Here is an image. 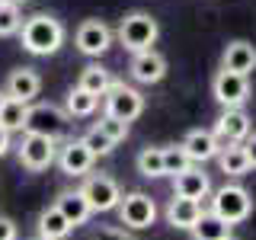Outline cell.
<instances>
[{
    "mask_svg": "<svg viewBox=\"0 0 256 240\" xmlns=\"http://www.w3.org/2000/svg\"><path fill=\"white\" fill-rule=\"evenodd\" d=\"M26 112H29L26 102L6 100L4 109H0V128H4L6 134H10V132H22V125H26Z\"/></svg>",
    "mask_w": 256,
    "mask_h": 240,
    "instance_id": "obj_25",
    "label": "cell"
},
{
    "mask_svg": "<svg viewBox=\"0 0 256 240\" xmlns=\"http://www.w3.org/2000/svg\"><path fill=\"white\" fill-rule=\"evenodd\" d=\"M4 102H6V93H4V90H0V109H4Z\"/></svg>",
    "mask_w": 256,
    "mask_h": 240,
    "instance_id": "obj_35",
    "label": "cell"
},
{
    "mask_svg": "<svg viewBox=\"0 0 256 240\" xmlns=\"http://www.w3.org/2000/svg\"><path fill=\"white\" fill-rule=\"evenodd\" d=\"M36 240H42V237H36Z\"/></svg>",
    "mask_w": 256,
    "mask_h": 240,
    "instance_id": "obj_38",
    "label": "cell"
},
{
    "mask_svg": "<svg viewBox=\"0 0 256 240\" xmlns=\"http://www.w3.org/2000/svg\"><path fill=\"white\" fill-rule=\"evenodd\" d=\"M180 148L186 150V157L192 160V164H205V160L218 157L221 144H218V138H214L212 132H205V128H196V132H189L186 138H182Z\"/></svg>",
    "mask_w": 256,
    "mask_h": 240,
    "instance_id": "obj_17",
    "label": "cell"
},
{
    "mask_svg": "<svg viewBox=\"0 0 256 240\" xmlns=\"http://www.w3.org/2000/svg\"><path fill=\"white\" fill-rule=\"evenodd\" d=\"M132 77L138 80V84H160V80L166 77V58L160 52H138L132 58Z\"/></svg>",
    "mask_w": 256,
    "mask_h": 240,
    "instance_id": "obj_14",
    "label": "cell"
},
{
    "mask_svg": "<svg viewBox=\"0 0 256 240\" xmlns=\"http://www.w3.org/2000/svg\"><path fill=\"white\" fill-rule=\"evenodd\" d=\"M118 218L128 230H144L157 221V205L148 192H128L118 202Z\"/></svg>",
    "mask_w": 256,
    "mask_h": 240,
    "instance_id": "obj_7",
    "label": "cell"
},
{
    "mask_svg": "<svg viewBox=\"0 0 256 240\" xmlns=\"http://www.w3.org/2000/svg\"><path fill=\"white\" fill-rule=\"evenodd\" d=\"M221 240H234V237H230V234H228V237H221Z\"/></svg>",
    "mask_w": 256,
    "mask_h": 240,
    "instance_id": "obj_37",
    "label": "cell"
},
{
    "mask_svg": "<svg viewBox=\"0 0 256 240\" xmlns=\"http://www.w3.org/2000/svg\"><path fill=\"white\" fill-rule=\"evenodd\" d=\"M20 42L29 54H54L64 45V26L52 13H32L22 20Z\"/></svg>",
    "mask_w": 256,
    "mask_h": 240,
    "instance_id": "obj_1",
    "label": "cell"
},
{
    "mask_svg": "<svg viewBox=\"0 0 256 240\" xmlns=\"http://www.w3.org/2000/svg\"><path fill=\"white\" fill-rule=\"evenodd\" d=\"M80 90H86L90 96H106V90L112 86V74L102 64H86L84 70H80V80H77Z\"/></svg>",
    "mask_w": 256,
    "mask_h": 240,
    "instance_id": "obj_22",
    "label": "cell"
},
{
    "mask_svg": "<svg viewBox=\"0 0 256 240\" xmlns=\"http://www.w3.org/2000/svg\"><path fill=\"white\" fill-rule=\"evenodd\" d=\"M157 36H160V26H157V20L150 13H144V10H134V13H128L122 22H118V42H122L132 54H138V52H150L157 42Z\"/></svg>",
    "mask_w": 256,
    "mask_h": 240,
    "instance_id": "obj_2",
    "label": "cell"
},
{
    "mask_svg": "<svg viewBox=\"0 0 256 240\" xmlns=\"http://www.w3.org/2000/svg\"><path fill=\"white\" fill-rule=\"evenodd\" d=\"M96 106H100V96H90L86 90H80V86H74V90L68 93V100H64V112L74 118H84V116H93Z\"/></svg>",
    "mask_w": 256,
    "mask_h": 240,
    "instance_id": "obj_23",
    "label": "cell"
},
{
    "mask_svg": "<svg viewBox=\"0 0 256 240\" xmlns=\"http://www.w3.org/2000/svg\"><path fill=\"white\" fill-rule=\"evenodd\" d=\"M138 173L148 180H160L164 176V148H144L138 154Z\"/></svg>",
    "mask_w": 256,
    "mask_h": 240,
    "instance_id": "obj_26",
    "label": "cell"
},
{
    "mask_svg": "<svg viewBox=\"0 0 256 240\" xmlns=\"http://www.w3.org/2000/svg\"><path fill=\"white\" fill-rule=\"evenodd\" d=\"M212 134L218 138V144H244L250 138V116L244 109H224Z\"/></svg>",
    "mask_w": 256,
    "mask_h": 240,
    "instance_id": "obj_11",
    "label": "cell"
},
{
    "mask_svg": "<svg viewBox=\"0 0 256 240\" xmlns=\"http://www.w3.org/2000/svg\"><path fill=\"white\" fill-rule=\"evenodd\" d=\"M20 29H22V13H20V6H16V4H4V0H0V38L20 36Z\"/></svg>",
    "mask_w": 256,
    "mask_h": 240,
    "instance_id": "obj_27",
    "label": "cell"
},
{
    "mask_svg": "<svg viewBox=\"0 0 256 240\" xmlns=\"http://www.w3.org/2000/svg\"><path fill=\"white\" fill-rule=\"evenodd\" d=\"M77 48L86 54V58H100L106 54V48L112 45V29L102 20H84L77 26Z\"/></svg>",
    "mask_w": 256,
    "mask_h": 240,
    "instance_id": "obj_10",
    "label": "cell"
},
{
    "mask_svg": "<svg viewBox=\"0 0 256 240\" xmlns=\"http://www.w3.org/2000/svg\"><path fill=\"white\" fill-rule=\"evenodd\" d=\"M93 240H138V237H132L125 228H100L93 234Z\"/></svg>",
    "mask_w": 256,
    "mask_h": 240,
    "instance_id": "obj_31",
    "label": "cell"
},
{
    "mask_svg": "<svg viewBox=\"0 0 256 240\" xmlns=\"http://www.w3.org/2000/svg\"><path fill=\"white\" fill-rule=\"evenodd\" d=\"M54 208L68 218V224L70 228H80V224H86V218H90V205H86V198L80 196V189H74V192H61L58 198H54Z\"/></svg>",
    "mask_w": 256,
    "mask_h": 240,
    "instance_id": "obj_19",
    "label": "cell"
},
{
    "mask_svg": "<svg viewBox=\"0 0 256 240\" xmlns=\"http://www.w3.org/2000/svg\"><path fill=\"white\" fill-rule=\"evenodd\" d=\"M202 218V202H192V198H180L173 196L170 205H166V221L180 230H192Z\"/></svg>",
    "mask_w": 256,
    "mask_h": 240,
    "instance_id": "obj_18",
    "label": "cell"
},
{
    "mask_svg": "<svg viewBox=\"0 0 256 240\" xmlns=\"http://www.w3.org/2000/svg\"><path fill=\"white\" fill-rule=\"evenodd\" d=\"M256 68V48L244 38L237 42H228L224 48V58H221V70H230V74H244L250 77V70Z\"/></svg>",
    "mask_w": 256,
    "mask_h": 240,
    "instance_id": "obj_16",
    "label": "cell"
},
{
    "mask_svg": "<svg viewBox=\"0 0 256 240\" xmlns=\"http://www.w3.org/2000/svg\"><path fill=\"white\" fill-rule=\"evenodd\" d=\"M218 166L224 176H246L250 173V160H246L244 144H228L218 150Z\"/></svg>",
    "mask_w": 256,
    "mask_h": 240,
    "instance_id": "obj_21",
    "label": "cell"
},
{
    "mask_svg": "<svg viewBox=\"0 0 256 240\" xmlns=\"http://www.w3.org/2000/svg\"><path fill=\"white\" fill-rule=\"evenodd\" d=\"M192 234H196V240H221V237L230 234V224L221 221L218 214H212V212H202V218L192 228Z\"/></svg>",
    "mask_w": 256,
    "mask_h": 240,
    "instance_id": "obj_24",
    "label": "cell"
},
{
    "mask_svg": "<svg viewBox=\"0 0 256 240\" xmlns=\"http://www.w3.org/2000/svg\"><path fill=\"white\" fill-rule=\"evenodd\" d=\"M253 212V198L240 182H224V186L212 196V214H218L221 221H228L230 228L240 221H246Z\"/></svg>",
    "mask_w": 256,
    "mask_h": 240,
    "instance_id": "obj_3",
    "label": "cell"
},
{
    "mask_svg": "<svg viewBox=\"0 0 256 240\" xmlns=\"http://www.w3.org/2000/svg\"><path fill=\"white\" fill-rule=\"evenodd\" d=\"M4 4H16V6H20V4H26V0H4Z\"/></svg>",
    "mask_w": 256,
    "mask_h": 240,
    "instance_id": "obj_36",
    "label": "cell"
},
{
    "mask_svg": "<svg viewBox=\"0 0 256 240\" xmlns=\"http://www.w3.org/2000/svg\"><path fill=\"white\" fill-rule=\"evenodd\" d=\"M244 150H246V160H250V170H256V134L244 141Z\"/></svg>",
    "mask_w": 256,
    "mask_h": 240,
    "instance_id": "obj_33",
    "label": "cell"
},
{
    "mask_svg": "<svg viewBox=\"0 0 256 240\" xmlns=\"http://www.w3.org/2000/svg\"><path fill=\"white\" fill-rule=\"evenodd\" d=\"M80 196L86 198L90 212H112V208H118V202H122L118 182L106 173H86L84 186H80Z\"/></svg>",
    "mask_w": 256,
    "mask_h": 240,
    "instance_id": "obj_4",
    "label": "cell"
},
{
    "mask_svg": "<svg viewBox=\"0 0 256 240\" xmlns=\"http://www.w3.org/2000/svg\"><path fill=\"white\" fill-rule=\"evenodd\" d=\"M16 234H20V230H16V224L0 214V240H16Z\"/></svg>",
    "mask_w": 256,
    "mask_h": 240,
    "instance_id": "obj_32",
    "label": "cell"
},
{
    "mask_svg": "<svg viewBox=\"0 0 256 240\" xmlns=\"http://www.w3.org/2000/svg\"><path fill=\"white\" fill-rule=\"evenodd\" d=\"M80 141L86 144V150H90L93 157H106V154H112V148H116V144H112V141H109V138H106V134H102L96 125H93V128H90V132H86Z\"/></svg>",
    "mask_w": 256,
    "mask_h": 240,
    "instance_id": "obj_29",
    "label": "cell"
},
{
    "mask_svg": "<svg viewBox=\"0 0 256 240\" xmlns=\"http://www.w3.org/2000/svg\"><path fill=\"white\" fill-rule=\"evenodd\" d=\"M58 157V148H54V138H45V134H22L20 141V164L32 173H42L54 164Z\"/></svg>",
    "mask_w": 256,
    "mask_h": 240,
    "instance_id": "obj_8",
    "label": "cell"
},
{
    "mask_svg": "<svg viewBox=\"0 0 256 240\" xmlns=\"http://www.w3.org/2000/svg\"><path fill=\"white\" fill-rule=\"evenodd\" d=\"M189 166H192V160L186 157V150H182L180 144L164 148V176H180V173H186Z\"/></svg>",
    "mask_w": 256,
    "mask_h": 240,
    "instance_id": "obj_28",
    "label": "cell"
},
{
    "mask_svg": "<svg viewBox=\"0 0 256 240\" xmlns=\"http://www.w3.org/2000/svg\"><path fill=\"white\" fill-rule=\"evenodd\" d=\"M54 160H58V166H61L64 176H86V173L93 170V160L96 157L86 150V144L77 138V141H68V144H64Z\"/></svg>",
    "mask_w": 256,
    "mask_h": 240,
    "instance_id": "obj_13",
    "label": "cell"
},
{
    "mask_svg": "<svg viewBox=\"0 0 256 240\" xmlns=\"http://www.w3.org/2000/svg\"><path fill=\"white\" fill-rule=\"evenodd\" d=\"M102 100H106V116L118 118V122H134L144 112V96L134 86L122 84V80H112V86L106 90Z\"/></svg>",
    "mask_w": 256,
    "mask_h": 240,
    "instance_id": "obj_5",
    "label": "cell"
},
{
    "mask_svg": "<svg viewBox=\"0 0 256 240\" xmlns=\"http://www.w3.org/2000/svg\"><path fill=\"white\" fill-rule=\"evenodd\" d=\"M96 128H100L112 144H118V141L128 138V122H118V118H109V116H102L100 122H96Z\"/></svg>",
    "mask_w": 256,
    "mask_h": 240,
    "instance_id": "obj_30",
    "label": "cell"
},
{
    "mask_svg": "<svg viewBox=\"0 0 256 240\" xmlns=\"http://www.w3.org/2000/svg\"><path fill=\"white\" fill-rule=\"evenodd\" d=\"M212 90H214V100H218L224 109H244L246 96H250V77L230 74V70H218Z\"/></svg>",
    "mask_w": 256,
    "mask_h": 240,
    "instance_id": "obj_9",
    "label": "cell"
},
{
    "mask_svg": "<svg viewBox=\"0 0 256 240\" xmlns=\"http://www.w3.org/2000/svg\"><path fill=\"white\" fill-rule=\"evenodd\" d=\"M38 90H42V77H38L36 68H16V70H10V77H6V86H4L6 100L26 102V106L38 96Z\"/></svg>",
    "mask_w": 256,
    "mask_h": 240,
    "instance_id": "obj_12",
    "label": "cell"
},
{
    "mask_svg": "<svg viewBox=\"0 0 256 240\" xmlns=\"http://www.w3.org/2000/svg\"><path fill=\"white\" fill-rule=\"evenodd\" d=\"M6 150H10V134H6L4 128H0V157H4Z\"/></svg>",
    "mask_w": 256,
    "mask_h": 240,
    "instance_id": "obj_34",
    "label": "cell"
},
{
    "mask_svg": "<svg viewBox=\"0 0 256 240\" xmlns=\"http://www.w3.org/2000/svg\"><path fill=\"white\" fill-rule=\"evenodd\" d=\"M208 192H212V180H208V173H202L198 166H189L186 173L173 176V196H180V198L202 202V198H208Z\"/></svg>",
    "mask_w": 256,
    "mask_h": 240,
    "instance_id": "obj_15",
    "label": "cell"
},
{
    "mask_svg": "<svg viewBox=\"0 0 256 240\" xmlns=\"http://www.w3.org/2000/svg\"><path fill=\"white\" fill-rule=\"evenodd\" d=\"M70 230H74V228H70L68 218H64L54 205H48L45 212L38 214V237H42V240H64Z\"/></svg>",
    "mask_w": 256,
    "mask_h": 240,
    "instance_id": "obj_20",
    "label": "cell"
},
{
    "mask_svg": "<svg viewBox=\"0 0 256 240\" xmlns=\"http://www.w3.org/2000/svg\"><path fill=\"white\" fill-rule=\"evenodd\" d=\"M68 125V112L58 109L54 102H36L26 112V125L22 132L26 134H45V138H58Z\"/></svg>",
    "mask_w": 256,
    "mask_h": 240,
    "instance_id": "obj_6",
    "label": "cell"
}]
</instances>
